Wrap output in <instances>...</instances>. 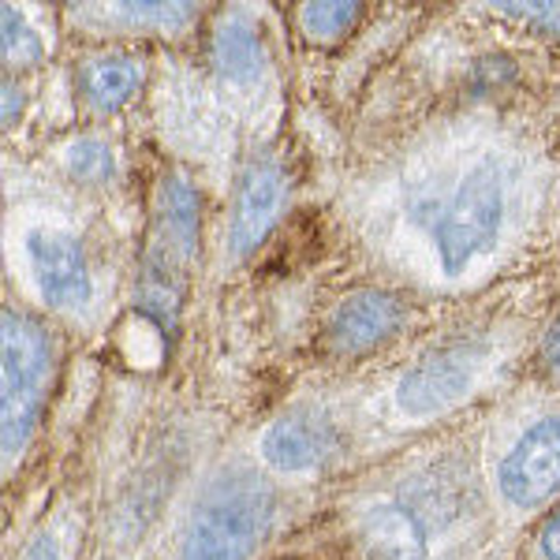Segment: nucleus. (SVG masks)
I'll return each mask as SVG.
<instances>
[{
  "label": "nucleus",
  "mask_w": 560,
  "mask_h": 560,
  "mask_svg": "<svg viewBox=\"0 0 560 560\" xmlns=\"http://www.w3.org/2000/svg\"><path fill=\"white\" fill-rule=\"evenodd\" d=\"M26 261L42 288V300L52 311H79L90 303L94 280H90L86 250L71 232L60 229H34L26 236Z\"/></svg>",
  "instance_id": "obj_8"
},
{
  "label": "nucleus",
  "mask_w": 560,
  "mask_h": 560,
  "mask_svg": "<svg viewBox=\"0 0 560 560\" xmlns=\"http://www.w3.org/2000/svg\"><path fill=\"white\" fill-rule=\"evenodd\" d=\"M501 497L516 509H538L560 493V411L535 422L497 467Z\"/></svg>",
  "instance_id": "obj_6"
},
{
  "label": "nucleus",
  "mask_w": 560,
  "mask_h": 560,
  "mask_svg": "<svg viewBox=\"0 0 560 560\" xmlns=\"http://www.w3.org/2000/svg\"><path fill=\"white\" fill-rule=\"evenodd\" d=\"M541 351H546V366H549V374L560 382V318L549 325V332H546V345H541Z\"/></svg>",
  "instance_id": "obj_21"
},
{
  "label": "nucleus",
  "mask_w": 560,
  "mask_h": 560,
  "mask_svg": "<svg viewBox=\"0 0 560 560\" xmlns=\"http://www.w3.org/2000/svg\"><path fill=\"white\" fill-rule=\"evenodd\" d=\"M359 15H363V4H332V0L300 8V23L314 42L340 38L345 31H351V23H355Z\"/></svg>",
  "instance_id": "obj_15"
},
{
  "label": "nucleus",
  "mask_w": 560,
  "mask_h": 560,
  "mask_svg": "<svg viewBox=\"0 0 560 560\" xmlns=\"http://www.w3.org/2000/svg\"><path fill=\"white\" fill-rule=\"evenodd\" d=\"M288 206V176L273 158L258 153L240 173L236 198H232L229 217V250L232 258H250L269 232L277 229L280 213Z\"/></svg>",
  "instance_id": "obj_7"
},
{
  "label": "nucleus",
  "mask_w": 560,
  "mask_h": 560,
  "mask_svg": "<svg viewBox=\"0 0 560 560\" xmlns=\"http://www.w3.org/2000/svg\"><path fill=\"white\" fill-rule=\"evenodd\" d=\"M116 15H124L131 26H184L195 15V4H116Z\"/></svg>",
  "instance_id": "obj_17"
},
{
  "label": "nucleus",
  "mask_w": 560,
  "mask_h": 560,
  "mask_svg": "<svg viewBox=\"0 0 560 560\" xmlns=\"http://www.w3.org/2000/svg\"><path fill=\"white\" fill-rule=\"evenodd\" d=\"M273 516L277 497L258 471H217L191 509L179 560H250L273 527Z\"/></svg>",
  "instance_id": "obj_2"
},
{
  "label": "nucleus",
  "mask_w": 560,
  "mask_h": 560,
  "mask_svg": "<svg viewBox=\"0 0 560 560\" xmlns=\"http://www.w3.org/2000/svg\"><path fill=\"white\" fill-rule=\"evenodd\" d=\"M340 453V430L325 411L300 408L288 411L261 433V459L273 471L284 475H306L318 471Z\"/></svg>",
  "instance_id": "obj_10"
},
{
  "label": "nucleus",
  "mask_w": 560,
  "mask_h": 560,
  "mask_svg": "<svg viewBox=\"0 0 560 560\" xmlns=\"http://www.w3.org/2000/svg\"><path fill=\"white\" fill-rule=\"evenodd\" d=\"M8 65H38L42 60V38L31 31V23L20 15V8L4 4V38H0Z\"/></svg>",
  "instance_id": "obj_16"
},
{
  "label": "nucleus",
  "mask_w": 560,
  "mask_h": 560,
  "mask_svg": "<svg viewBox=\"0 0 560 560\" xmlns=\"http://www.w3.org/2000/svg\"><path fill=\"white\" fill-rule=\"evenodd\" d=\"M482 359H486V340L478 337H453L445 345L430 348L396 382V404H400V411L415 415V419L448 411L475 385Z\"/></svg>",
  "instance_id": "obj_5"
},
{
  "label": "nucleus",
  "mask_w": 560,
  "mask_h": 560,
  "mask_svg": "<svg viewBox=\"0 0 560 560\" xmlns=\"http://www.w3.org/2000/svg\"><path fill=\"white\" fill-rule=\"evenodd\" d=\"M20 560H60V546H57V538L49 535V530H42V535H34L31 538V546L23 549V557Z\"/></svg>",
  "instance_id": "obj_20"
},
{
  "label": "nucleus",
  "mask_w": 560,
  "mask_h": 560,
  "mask_svg": "<svg viewBox=\"0 0 560 560\" xmlns=\"http://www.w3.org/2000/svg\"><path fill=\"white\" fill-rule=\"evenodd\" d=\"M210 57L221 79H229L236 86H250L266 71V42H261V34L247 20L232 15V20L217 23Z\"/></svg>",
  "instance_id": "obj_12"
},
{
  "label": "nucleus",
  "mask_w": 560,
  "mask_h": 560,
  "mask_svg": "<svg viewBox=\"0 0 560 560\" xmlns=\"http://www.w3.org/2000/svg\"><path fill=\"white\" fill-rule=\"evenodd\" d=\"M142 83V68L131 57H94L79 68V94L94 113H120Z\"/></svg>",
  "instance_id": "obj_13"
},
{
  "label": "nucleus",
  "mask_w": 560,
  "mask_h": 560,
  "mask_svg": "<svg viewBox=\"0 0 560 560\" xmlns=\"http://www.w3.org/2000/svg\"><path fill=\"white\" fill-rule=\"evenodd\" d=\"M65 168L71 173V179L94 187V184H108L116 176V153L105 139H75L65 150Z\"/></svg>",
  "instance_id": "obj_14"
},
{
  "label": "nucleus",
  "mask_w": 560,
  "mask_h": 560,
  "mask_svg": "<svg viewBox=\"0 0 560 560\" xmlns=\"http://www.w3.org/2000/svg\"><path fill=\"white\" fill-rule=\"evenodd\" d=\"M404 322H408V303L400 295L385 292V288H363V292L340 300L325 340L337 355H366V351L388 345L404 329Z\"/></svg>",
  "instance_id": "obj_9"
},
{
  "label": "nucleus",
  "mask_w": 560,
  "mask_h": 560,
  "mask_svg": "<svg viewBox=\"0 0 560 560\" xmlns=\"http://www.w3.org/2000/svg\"><path fill=\"white\" fill-rule=\"evenodd\" d=\"M20 113H23V90L15 83H4V128H12Z\"/></svg>",
  "instance_id": "obj_22"
},
{
  "label": "nucleus",
  "mask_w": 560,
  "mask_h": 560,
  "mask_svg": "<svg viewBox=\"0 0 560 560\" xmlns=\"http://www.w3.org/2000/svg\"><path fill=\"white\" fill-rule=\"evenodd\" d=\"M0 438L4 459L12 464L31 445L49 400L52 337L38 318L8 306L0 322Z\"/></svg>",
  "instance_id": "obj_3"
},
{
  "label": "nucleus",
  "mask_w": 560,
  "mask_h": 560,
  "mask_svg": "<svg viewBox=\"0 0 560 560\" xmlns=\"http://www.w3.org/2000/svg\"><path fill=\"white\" fill-rule=\"evenodd\" d=\"M538 549H541V557H546V560H560V509L546 523H541Z\"/></svg>",
  "instance_id": "obj_19"
},
{
  "label": "nucleus",
  "mask_w": 560,
  "mask_h": 560,
  "mask_svg": "<svg viewBox=\"0 0 560 560\" xmlns=\"http://www.w3.org/2000/svg\"><path fill=\"white\" fill-rule=\"evenodd\" d=\"M504 224V173L493 158L478 161L438 206L430 221V240L441 273L459 277L475 258L490 255Z\"/></svg>",
  "instance_id": "obj_4"
},
{
  "label": "nucleus",
  "mask_w": 560,
  "mask_h": 560,
  "mask_svg": "<svg viewBox=\"0 0 560 560\" xmlns=\"http://www.w3.org/2000/svg\"><path fill=\"white\" fill-rule=\"evenodd\" d=\"M202 202L187 176L168 173L153 195L150 240L139 266V311L165 332L176 329L198 258Z\"/></svg>",
  "instance_id": "obj_1"
},
{
  "label": "nucleus",
  "mask_w": 560,
  "mask_h": 560,
  "mask_svg": "<svg viewBox=\"0 0 560 560\" xmlns=\"http://www.w3.org/2000/svg\"><path fill=\"white\" fill-rule=\"evenodd\" d=\"M504 15H523V20H535V26H549L560 31V4H501Z\"/></svg>",
  "instance_id": "obj_18"
},
{
  "label": "nucleus",
  "mask_w": 560,
  "mask_h": 560,
  "mask_svg": "<svg viewBox=\"0 0 560 560\" xmlns=\"http://www.w3.org/2000/svg\"><path fill=\"white\" fill-rule=\"evenodd\" d=\"M359 535L377 560H427L430 535L419 509L404 501H377L359 520Z\"/></svg>",
  "instance_id": "obj_11"
}]
</instances>
